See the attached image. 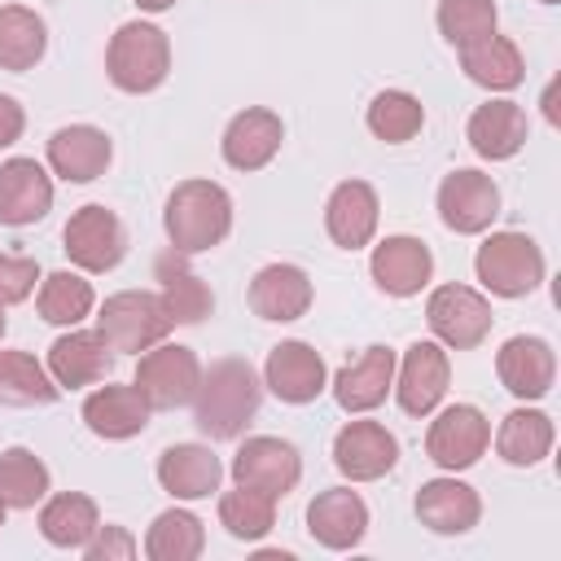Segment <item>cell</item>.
Masks as SVG:
<instances>
[{
  "label": "cell",
  "mask_w": 561,
  "mask_h": 561,
  "mask_svg": "<svg viewBox=\"0 0 561 561\" xmlns=\"http://www.w3.org/2000/svg\"><path fill=\"white\" fill-rule=\"evenodd\" d=\"M416 517H421V526H430L434 535H465V530H473L478 517H482V495H478L469 482H460L456 473L430 478V482H421V491H416Z\"/></svg>",
  "instance_id": "cell-24"
},
{
  "label": "cell",
  "mask_w": 561,
  "mask_h": 561,
  "mask_svg": "<svg viewBox=\"0 0 561 561\" xmlns=\"http://www.w3.org/2000/svg\"><path fill=\"white\" fill-rule=\"evenodd\" d=\"M136 9H145V13H167V9H175V0H131Z\"/></svg>",
  "instance_id": "cell-44"
},
{
  "label": "cell",
  "mask_w": 561,
  "mask_h": 561,
  "mask_svg": "<svg viewBox=\"0 0 561 561\" xmlns=\"http://www.w3.org/2000/svg\"><path fill=\"white\" fill-rule=\"evenodd\" d=\"M206 548V526L188 508H167L145 530V557L149 561H197Z\"/></svg>",
  "instance_id": "cell-34"
},
{
  "label": "cell",
  "mask_w": 561,
  "mask_h": 561,
  "mask_svg": "<svg viewBox=\"0 0 561 561\" xmlns=\"http://www.w3.org/2000/svg\"><path fill=\"white\" fill-rule=\"evenodd\" d=\"M158 298H162V311H167L171 324H202L215 307L210 285L202 276L184 272V267H175V272L162 267V294Z\"/></svg>",
  "instance_id": "cell-40"
},
{
  "label": "cell",
  "mask_w": 561,
  "mask_h": 561,
  "mask_svg": "<svg viewBox=\"0 0 561 561\" xmlns=\"http://www.w3.org/2000/svg\"><path fill=\"white\" fill-rule=\"evenodd\" d=\"M368 272L377 280L381 294L390 298H412L430 285L434 276V254L421 237H408V232H394L386 241L373 245V259H368Z\"/></svg>",
  "instance_id": "cell-15"
},
{
  "label": "cell",
  "mask_w": 561,
  "mask_h": 561,
  "mask_svg": "<svg viewBox=\"0 0 561 561\" xmlns=\"http://www.w3.org/2000/svg\"><path fill=\"white\" fill-rule=\"evenodd\" d=\"M4 513H9V508H4V504H0V526H4Z\"/></svg>",
  "instance_id": "cell-46"
},
{
  "label": "cell",
  "mask_w": 561,
  "mask_h": 561,
  "mask_svg": "<svg viewBox=\"0 0 561 561\" xmlns=\"http://www.w3.org/2000/svg\"><path fill=\"white\" fill-rule=\"evenodd\" d=\"M302 478V456L289 438H272V434H254L237 447L232 456V482L237 486H254L272 500H285Z\"/></svg>",
  "instance_id": "cell-10"
},
{
  "label": "cell",
  "mask_w": 561,
  "mask_h": 561,
  "mask_svg": "<svg viewBox=\"0 0 561 561\" xmlns=\"http://www.w3.org/2000/svg\"><path fill=\"white\" fill-rule=\"evenodd\" d=\"M48 48V26L26 4H0V70H31Z\"/></svg>",
  "instance_id": "cell-32"
},
{
  "label": "cell",
  "mask_w": 561,
  "mask_h": 561,
  "mask_svg": "<svg viewBox=\"0 0 561 561\" xmlns=\"http://www.w3.org/2000/svg\"><path fill=\"white\" fill-rule=\"evenodd\" d=\"M307 530L320 548H333V552H346L364 539L368 530V504L359 491L351 486H329L320 491L311 504H307Z\"/></svg>",
  "instance_id": "cell-20"
},
{
  "label": "cell",
  "mask_w": 561,
  "mask_h": 561,
  "mask_svg": "<svg viewBox=\"0 0 561 561\" xmlns=\"http://www.w3.org/2000/svg\"><path fill=\"white\" fill-rule=\"evenodd\" d=\"M495 373H500V386L513 394V399H543L557 381V355L543 337L535 333H517L500 346L495 355Z\"/></svg>",
  "instance_id": "cell-18"
},
{
  "label": "cell",
  "mask_w": 561,
  "mask_h": 561,
  "mask_svg": "<svg viewBox=\"0 0 561 561\" xmlns=\"http://www.w3.org/2000/svg\"><path fill=\"white\" fill-rule=\"evenodd\" d=\"M394 364H399V355H394L386 342L364 346L359 359H351V364L333 377V399H337V408H342V412H355V416L381 408L386 394H390V386H394Z\"/></svg>",
  "instance_id": "cell-19"
},
{
  "label": "cell",
  "mask_w": 561,
  "mask_h": 561,
  "mask_svg": "<svg viewBox=\"0 0 561 561\" xmlns=\"http://www.w3.org/2000/svg\"><path fill=\"white\" fill-rule=\"evenodd\" d=\"M500 215V188L491 175L473 171V167H460V171H447L443 184H438V219L460 232V237H478L495 224Z\"/></svg>",
  "instance_id": "cell-11"
},
{
  "label": "cell",
  "mask_w": 561,
  "mask_h": 561,
  "mask_svg": "<svg viewBox=\"0 0 561 561\" xmlns=\"http://www.w3.org/2000/svg\"><path fill=\"white\" fill-rule=\"evenodd\" d=\"M22 131H26V110L9 92H0V149H9L13 140H22Z\"/></svg>",
  "instance_id": "cell-43"
},
{
  "label": "cell",
  "mask_w": 561,
  "mask_h": 561,
  "mask_svg": "<svg viewBox=\"0 0 561 561\" xmlns=\"http://www.w3.org/2000/svg\"><path fill=\"white\" fill-rule=\"evenodd\" d=\"M61 386L31 351H0V403L9 408H44L57 403Z\"/></svg>",
  "instance_id": "cell-33"
},
{
  "label": "cell",
  "mask_w": 561,
  "mask_h": 561,
  "mask_svg": "<svg viewBox=\"0 0 561 561\" xmlns=\"http://www.w3.org/2000/svg\"><path fill=\"white\" fill-rule=\"evenodd\" d=\"M101 526L96 500L83 491H61V495H44L39 508V535L53 548H83Z\"/></svg>",
  "instance_id": "cell-31"
},
{
  "label": "cell",
  "mask_w": 561,
  "mask_h": 561,
  "mask_svg": "<svg viewBox=\"0 0 561 561\" xmlns=\"http://www.w3.org/2000/svg\"><path fill=\"white\" fill-rule=\"evenodd\" d=\"M430 333L451 351H473L491 333V302L473 285H438L425 298Z\"/></svg>",
  "instance_id": "cell-9"
},
{
  "label": "cell",
  "mask_w": 561,
  "mask_h": 561,
  "mask_svg": "<svg viewBox=\"0 0 561 561\" xmlns=\"http://www.w3.org/2000/svg\"><path fill=\"white\" fill-rule=\"evenodd\" d=\"M153 473H158V486L171 500H206V495L219 491L224 465L206 443H175V447H167L158 456Z\"/></svg>",
  "instance_id": "cell-26"
},
{
  "label": "cell",
  "mask_w": 561,
  "mask_h": 561,
  "mask_svg": "<svg viewBox=\"0 0 561 561\" xmlns=\"http://www.w3.org/2000/svg\"><path fill=\"white\" fill-rule=\"evenodd\" d=\"M35 280H39V263L26 259V254H4L0 250V302H22L35 294Z\"/></svg>",
  "instance_id": "cell-41"
},
{
  "label": "cell",
  "mask_w": 561,
  "mask_h": 561,
  "mask_svg": "<svg viewBox=\"0 0 561 561\" xmlns=\"http://www.w3.org/2000/svg\"><path fill=\"white\" fill-rule=\"evenodd\" d=\"M491 447V421L482 416V408L473 403H451L443 408L430 430H425V456L447 469V473H460V469H473L482 460V451Z\"/></svg>",
  "instance_id": "cell-8"
},
{
  "label": "cell",
  "mask_w": 561,
  "mask_h": 561,
  "mask_svg": "<svg viewBox=\"0 0 561 561\" xmlns=\"http://www.w3.org/2000/svg\"><path fill=\"white\" fill-rule=\"evenodd\" d=\"M162 228L175 254L215 250L232 232V197L215 180H184L162 206Z\"/></svg>",
  "instance_id": "cell-2"
},
{
  "label": "cell",
  "mask_w": 561,
  "mask_h": 561,
  "mask_svg": "<svg viewBox=\"0 0 561 561\" xmlns=\"http://www.w3.org/2000/svg\"><path fill=\"white\" fill-rule=\"evenodd\" d=\"M377 219H381V202L368 180H342L324 202V228L342 250H364L377 232Z\"/></svg>",
  "instance_id": "cell-21"
},
{
  "label": "cell",
  "mask_w": 561,
  "mask_h": 561,
  "mask_svg": "<svg viewBox=\"0 0 561 561\" xmlns=\"http://www.w3.org/2000/svg\"><path fill=\"white\" fill-rule=\"evenodd\" d=\"M131 381L149 399L153 412H171V408L193 403L197 381H202V359L180 342H153L149 351H140Z\"/></svg>",
  "instance_id": "cell-6"
},
{
  "label": "cell",
  "mask_w": 561,
  "mask_h": 561,
  "mask_svg": "<svg viewBox=\"0 0 561 561\" xmlns=\"http://www.w3.org/2000/svg\"><path fill=\"white\" fill-rule=\"evenodd\" d=\"M263 386L280 399V403H311L324 394L329 386V368L320 359L316 346L289 337V342H276L267 351V364H263Z\"/></svg>",
  "instance_id": "cell-14"
},
{
  "label": "cell",
  "mask_w": 561,
  "mask_h": 561,
  "mask_svg": "<svg viewBox=\"0 0 561 561\" xmlns=\"http://www.w3.org/2000/svg\"><path fill=\"white\" fill-rule=\"evenodd\" d=\"M460 70L486 88V92H513L522 79H526V61H522V48L508 39V35H486L469 48H460Z\"/></svg>",
  "instance_id": "cell-29"
},
{
  "label": "cell",
  "mask_w": 561,
  "mask_h": 561,
  "mask_svg": "<svg viewBox=\"0 0 561 561\" xmlns=\"http://www.w3.org/2000/svg\"><path fill=\"white\" fill-rule=\"evenodd\" d=\"M88 561H131L136 557V539L123 526H96V535L83 543Z\"/></svg>",
  "instance_id": "cell-42"
},
{
  "label": "cell",
  "mask_w": 561,
  "mask_h": 561,
  "mask_svg": "<svg viewBox=\"0 0 561 561\" xmlns=\"http://www.w3.org/2000/svg\"><path fill=\"white\" fill-rule=\"evenodd\" d=\"M311 307V276L298 263H267L250 280V311L272 324H289Z\"/></svg>",
  "instance_id": "cell-23"
},
{
  "label": "cell",
  "mask_w": 561,
  "mask_h": 561,
  "mask_svg": "<svg viewBox=\"0 0 561 561\" xmlns=\"http://www.w3.org/2000/svg\"><path fill=\"white\" fill-rule=\"evenodd\" d=\"M61 250L79 272H114L127 254V228L110 206L88 202L66 219Z\"/></svg>",
  "instance_id": "cell-7"
},
{
  "label": "cell",
  "mask_w": 561,
  "mask_h": 561,
  "mask_svg": "<svg viewBox=\"0 0 561 561\" xmlns=\"http://www.w3.org/2000/svg\"><path fill=\"white\" fill-rule=\"evenodd\" d=\"M219 526L232 539L254 543L276 526V500L254 491V486H232V491L219 495Z\"/></svg>",
  "instance_id": "cell-38"
},
{
  "label": "cell",
  "mask_w": 561,
  "mask_h": 561,
  "mask_svg": "<svg viewBox=\"0 0 561 561\" xmlns=\"http://www.w3.org/2000/svg\"><path fill=\"white\" fill-rule=\"evenodd\" d=\"M96 329H101V337H105L114 351L140 355V351H149L153 342L167 337L171 320H167L158 294H149V289H118V294H110V298L101 302Z\"/></svg>",
  "instance_id": "cell-5"
},
{
  "label": "cell",
  "mask_w": 561,
  "mask_h": 561,
  "mask_svg": "<svg viewBox=\"0 0 561 561\" xmlns=\"http://www.w3.org/2000/svg\"><path fill=\"white\" fill-rule=\"evenodd\" d=\"M53 210V175L35 158L0 162V224L26 228Z\"/></svg>",
  "instance_id": "cell-22"
},
{
  "label": "cell",
  "mask_w": 561,
  "mask_h": 561,
  "mask_svg": "<svg viewBox=\"0 0 561 561\" xmlns=\"http://www.w3.org/2000/svg\"><path fill=\"white\" fill-rule=\"evenodd\" d=\"M263 399V381L250 368V359H215L210 368H202L197 394H193V421L206 438H241L245 425L254 421Z\"/></svg>",
  "instance_id": "cell-1"
},
{
  "label": "cell",
  "mask_w": 561,
  "mask_h": 561,
  "mask_svg": "<svg viewBox=\"0 0 561 561\" xmlns=\"http://www.w3.org/2000/svg\"><path fill=\"white\" fill-rule=\"evenodd\" d=\"M4 324H9V320H4V302H0V337H4Z\"/></svg>",
  "instance_id": "cell-45"
},
{
  "label": "cell",
  "mask_w": 561,
  "mask_h": 561,
  "mask_svg": "<svg viewBox=\"0 0 561 561\" xmlns=\"http://www.w3.org/2000/svg\"><path fill=\"white\" fill-rule=\"evenodd\" d=\"M364 123H368V131H373L377 140L403 145V140H412V136L425 127V105H421V96H412V92H403V88H386V92H377V96L368 101Z\"/></svg>",
  "instance_id": "cell-35"
},
{
  "label": "cell",
  "mask_w": 561,
  "mask_h": 561,
  "mask_svg": "<svg viewBox=\"0 0 561 561\" xmlns=\"http://www.w3.org/2000/svg\"><path fill=\"white\" fill-rule=\"evenodd\" d=\"M465 136H469V145H473L478 158L504 162V158H513V153L526 145L530 123H526V110H522L517 101L500 96V101H486V105H478V110L469 114Z\"/></svg>",
  "instance_id": "cell-28"
},
{
  "label": "cell",
  "mask_w": 561,
  "mask_h": 561,
  "mask_svg": "<svg viewBox=\"0 0 561 561\" xmlns=\"http://www.w3.org/2000/svg\"><path fill=\"white\" fill-rule=\"evenodd\" d=\"M539 4H561V0H539Z\"/></svg>",
  "instance_id": "cell-47"
},
{
  "label": "cell",
  "mask_w": 561,
  "mask_h": 561,
  "mask_svg": "<svg viewBox=\"0 0 561 561\" xmlns=\"http://www.w3.org/2000/svg\"><path fill=\"white\" fill-rule=\"evenodd\" d=\"M153 408L149 399L131 386H96L88 399H83V421L96 438H110V443H123V438H136L145 425H149Z\"/></svg>",
  "instance_id": "cell-27"
},
{
  "label": "cell",
  "mask_w": 561,
  "mask_h": 561,
  "mask_svg": "<svg viewBox=\"0 0 561 561\" xmlns=\"http://www.w3.org/2000/svg\"><path fill=\"white\" fill-rule=\"evenodd\" d=\"M438 31L451 48H469L486 35H495V0H438Z\"/></svg>",
  "instance_id": "cell-39"
},
{
  "label": "cell",
  "mask_w": 561,
  "mask_h": 561,
  "mask_svg": "<svg viewBox=\"0 0 561 561\" xmlns=\"http://www.w3.org/2000/svg\"><path fill=\"white\" fill-rule=\"evenodd\" d=\"M48 465L31 447L0 451V504L4 508H35L48 495Z\"/></svg>",
  "instance_id": "cell-37"
},
{
  "label": "cell",
  "mask_w": 561,
  "mask_h": 561,
  "mask_svg": "<svg viewBox=\"0 0 561 561\" xmlns=\"http://www.w3.org/2000/svg\"><path fill=\"white\" fill-rule=\"evenodd\" d=\"M110 158H114V145L92 123H70V127L53 131V140H48V167L66 184H88V180L105 175Z\"/></svg>",
  "instance_id": "cell-25"
},
{
  "label": "cell",
  "mask_w": 561,
  "mask_h": 561,
  "mask_svg": "<svg viewBox=\"0 0 561 561\" xmlns=\"http://www.w3.org/2000/svg\"><path fill=\"white\" fill-rule=\"evenodd\" d=\"M110 364H114V346L101 337V329H70L61 333L53 346H48V377L61 386V390H79V386H92V381H105L110 377Z\"/></svg>",
  "instance_id": "cell-17"
},
{
  "label": "cell",
  "mask_w": 561,
  "mask_h": 561,
  "mask_svg": "<svg viewBox=\"0 0 561 561\" xmlns=\"http://www.w3.org/2000/svg\"><path fill=\"white\" fill-rule=\"evenodd\" d=\"M552 438H557V430H552V416L548 412H539V408H513L500 421V430H495V451H500L504 465L530 469V465H539L552 451Z\"/></svg>",
  "instance_id": "cell-30"
},
{
  "label": "cell",
  "mask_w": 561,
  "mask_h": 561,
  "mask_svg": "<svg viewBox=\"0 0 561 561\" xmlns=\"http://www.w3.org/2000/svg\"><path fill=\"white\" fill-rule=\"evenodd\" d=\"M280 140H285V123L276 110L267 105H250L241 114H232V123L224 127V162L232 171H263L276 153H280Z\"/></svg>",
  "instance_id": "cell-16"
},
{
  "label": "cell",
  "mask_w": 561,
  "mask_h": 561,
  "mask_svg": "<svg viewBox=\"0 0 561 561\" xmlns=\"http://www.w3.org/2000/svg\"><path fill=\"white\" fill-rule=\"evenodd\" d=\"M92 307H96V289L79 272H48L39 280V316L48 324L75 329V324H83L92 316Z\"/></svg>",
  "instance_id": "cell-36"
},
{
  "label": "cell",
  "mask_w": 561,
  "mask_h": 561,
  "mask_svg": "<svg viewBox=\"0 0 561 561\" xmlns=\"http://www.w3.org/2000/svg\"><path fill=\"white\" fill-rule=\"evenodd\" d=\"M105 75L118 92H153L167 83L171 75V39L162 26L153 22H123L114 35H110V48H105Z\"/></svg>",
  "instance_id": "cell-3"
},
{
  "label": "cell",
  "mask_w": 561,
  "mask_h": 561,
  "mask_svg": "<svg viewBox=\"0 0 561 561\" xmlns=\"http://www.w3.org/2000/svg\"><path fill=\"white\" fill-rule=\"evenodd\" d=\"M473 272L495 298H522L543 280V250L526 232H491L473 254Z\"/></svg>",
  "instance_id": "cell-4"
},
{
  "label": "cell",
  "mask_w": 561,
  "mask_h": 561,
  "mask_svg": "<svg viewBox=\"0 0 561 561\" xmlns=\"http://www.w3.org/2000/svg\"><path fill=\"white\" fill-rule=\"evenodd\" d=\"M451 381V359L443 351V342H412L403 351V359L394 364V399L408 416H430Z\"/></svg>",
  "instance_id": "cell-12"
},
{
  "label": "cell",
  "mask_w": 561,
  "mask_h": 561,
  "mask_svg": "<svg viewBox=\"0 0 561 561\" xmlns=\"http://www.w3.org/2000/svg\"><path fill=\"white\" fill-rule=\"evenodd\" d=\"M333 465L351 482H377L399 465V438L381 421H346L333 434Z\"/></svg>",
  "instance_id": "cell-13"
}]
</instances>
